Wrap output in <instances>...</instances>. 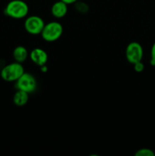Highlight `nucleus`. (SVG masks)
I'll return each mask as SVG.
<instances>
[{
  "instance_id": "f8f14e48",
  "label": "nucleus",
  "mask_w": 155,
  "mask_h": 156,
  "mask_svg": "<svg viewBox=\"0 0 155 156\" xmlns=\"http://www.w3.org/2000/svg\"><path fill=\"white\" fill-rule=\"evenodd\" d=\"M74 4H75V9L81 13H86L88 12V6L86 3L83 2L77 1Z\"/></svg>"
},
{
  "instance_id": "ddd939ff",
  "label": "nucleus",
  "mask_w": 155,
  "mask_h": 156,
  "mask_svg": "<svg viewBox=\"0 0 155 156\" xmlns=\"http://www.w3.org/2000/svg\"><path fill=\"white\" fill-rule=\"evenodd\" d=\"M134 65V69L136 73H141L144 71V65L142 62V61H139V62H136V63L133 64Z\"/></svg>"
},
{
  "instance_id": "2eb2a0df",
  "label": "nucleus",
  "mask_w": 155,
  "mask_h": 156,
  "mask_svg": "<svg viewBox=\"0 0 155 156\" xmlns=\"http://www.w3.org/2000/svg\"><path fill=\"white\" fill-rule=\"evenodd\" d=\"M61 1L64 2L66 3L67 5H70L73 4V3H75L76 2L78 1V0H61Z\"/></svg>"
},
{
  "instance_id": "f03ea898",
  "label": "nucleus",
  "mask_w": 155,
  "mask_h": 156,
  "mask_svg": "<svg viewBox=\"0 0 155 156\" xmlns=\"http://www.w3.org/2000/svg\"><path fill=\"white\" fill-rule=\"evenodd\" d=\"M24 72V68L22 63L14 62L5 66L0 72L1 78L5 82H16Z\"/></svg>"
},
{
  "instance_id": "0eeeda50",
  "label": "nucleus",
  "mask_w": 155,
  "mask_h": 156,
  "mask_svg": "<svg viewBox=\"0 0 155 156\" xmlns=\"http://www.w3.org/2000/svg\"><path fill=\"white\" fill-rule=\"evenodd\" d=\"M29 56L32 62L38 66L41 67L46 65L48 61V54L41 48H35L32 50Z\"/></svg>"
},
{
  "instance_id": "423d86ee",
  "label": "nucleus",
  "mask_w": 155,
  "mask_h": 156,
  "mask_svg": "<svg viewBox=\"0 0 155 156\" xmlns=\"http://www.w3.org/2000/svg\"><path fill=\"white\" fill-rule=\"evenodd\" d=\"M45 23L42 18L37 15H30L24 21V28L26 31L32 35L40 34Z\"/></svg>"
},
{
  "instance_id": "4468645a",
  "label": "nucleus",
  "mask_w": 155,
  "mask_h": 156,
  "mask_svg": "<svg viewBox=\"0 0 155 156\" xmlns=\"http://www.w3.org/2000/svg\"><path fill=\"white\" fill-rule=\"evenodd\" d=\"M150 65L155 66V42L152 45L150 49Z\"/></svg>"
},
{
  "instance_id": "9b49d317",
  "label": "nucleus",
  "mask_w": 155,
  "mask_h": 156,
  "mask_svg": "<svg viewBox=\"0 0 155 156\" xmlns=\"http://www.w3.org/2000/svg\"><path fill=\"white\" fill-rule=\"evenodd\" d=\"M135 156H155V152L153 150L147 148H142L140 149L135 152Z\"/></svg>"
},
{
  "instance_id": "1a4fd4ad",
  "label": "nucleus",
  "mask_w": 155,
  "mask_h": 156,
  "mask_svg": "<svg viewBox=\"0 0 155 156\" xmlns=\"http://www.w3.org/2000/svg\"><path fill=\"white\" fill-rule=\"evenodd\" d=\"M12 54H13V58L15 62H20V63L25 62L29 56L27 50L23 46H18L15 47Z\"/></svg>"
},
{
  "instance_id": "39448f33",
  "label": "nucleus",
  "mask_w": 155,
  "mask_h": 156,
  "mask_svg": "<svg viewBox=\"0 0 155 156\" xmlns=\"http://www.w3.org/2000/svg\"><path fill=\"white\" fill-rule=\"evenodd\" d=\"M143 55H144L143 47L138 42L133 41L129 43L126 47V59L132 65L139 61H142Z\"/></svg>"
},
{
  "instance_id": "f257e3e1",
  "label": "nucleus",
  "mask_w": 155,
  "mask_h": 156,
  "mask_svg": "<svg viewBox=\"0 0 155 156\" xmlns=\"http://www.w3.org/2000/svg\"><path fill=\"white\" fill-rule=\"evenodd\" d=\"M4 12L9 18L21 19L28 15L29 7L23 0H12L6 5Z\"/></svg>"
},
{
  "instance_id": "20e7f679",
  "label": "nucleus",
  "mask_w": 155,
  "mask_h": 156,
  "mask_svg": "<svg viewBox=\"0 0 155 156\" xmlns=\"http://www.w3.org/2000/svg\"><path fill=\"white\" fill-rule=\"evenodd\" d=\"M15 82H16L15 86L17 89L26 91L28 94L33 92L37 86L36 80L34 76L27 73H24Z\"/></svg>"
},
{
  "instance_id": "7ed1b4c3",
  "label": "nucleus",
  "mask_w": 155,
  "mask_h": 156,
  "mask_svg": "<svg viewBox=\"0 0 155 156\" xmlns=\"http://www.w3.org/2000/svg\"><path fill=\"white\" fill-rule=\"evenodd\" d=\"M63 33V27L58 21H50L44 25L41 32L43 39L46 42H54L57 41Z\"/></svg>"
},
{
  "instance_id": "6e6552de",
  "label": "nucleus",
  "mask_w": 155,
  "mask_h": 156,
  "mask_svg": "<svg viewBox=\"0 0 155 156\" xmlns=\"http://www.w3.org/2000/svg\"><path fill=\"white\" fill-rule=\"evenodd\" d=\"M67 12H68V5L61 0L53 3L51 7L52 15L56 18H64L66 15Z\"/></svg>"
},
{
  "instance_id": "9d476101",
  "label": "nucleus",
  "mask_w": 155,
  "mask_h": 156,
  "mask_svg": "<svg viewBox=\"0 0 155 156\" xmlns=\"http://www.w3.org/2000/svg\"><path fill=\"white\" fill-rule=\"evenodd\" d=\"M29 100V94L26 91L18 90L13 97V102L16 106L22 107L27 103Z\"/></svg>"
}]
</instances>
